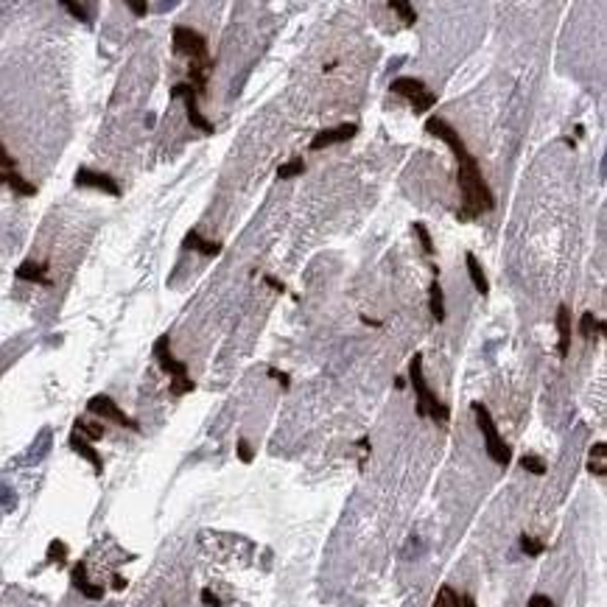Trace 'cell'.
<instances>
[{
  "mask_svg": "<svg viewBox=\"0 0 607 607\" xmlns=\"http://www.w3.org/2000/svg\"><path fill=\"white\" fill-rule=\"evenodd\" d=\"M459 171H456V182H459V193H462V207H459V219H476V215H484L496 207V196L482 173V165L473 154H465L456 160Z\"/></svg>",
  "mask_w": 607,
  "mask_h": 607,
  "instance_id": "6da1fadb",
  "label": "cell"
},
{
  "mask_svg": "<svg viewBox=\"0 0 607 607\" xmlns=\"http://www.w3.org/2000/svg\"><path fill=\"white\" fill-rule=\"evenodd\" d=\"M409 381H412V389H414V398H417V414L420 417H428L440 425H448L451 420V406L443 403L437 395L431 392V386L425 381V372H423V356L414 353L412 364H409Z\"/></svg>",
  "mask_w": 607,
  "mask_h": 607,
  "instance_id": "7a4b0ae2",
  "label": "cell"
},
{
  "mask_svg": "<svg viewBox=\"0 0 607 607\" xmlns=\"http://www.w3.org/2000/svg\"><path fill=\"white\" fill-rule=\"evenodd\" d=\"M154 359H157V364L168 372V378H171V395L173 398H182V395H191L193 389H196V383H193V378H191V372H188V364L185 361H180V359H173V353H171V336L168 333H162L157 341H154Z\"/></svg>",
  "mask_w": 607,
  "mask_h": 607,
  "instance_id": "3957f363",
  "label": "cell"
},
{
  "mask_svg": "<svg viewBox=\"0 0 607 607\" xmlns=\"http://www.w3.org/2000/svg\"><path fill=\"white\" fill-rule=\"evenodd\" d=\"M470 412H473V417H476V425H479V431H482V437H484V448H487V456L496 462V465H501V467H507L509 462H512V448L504 443V437L498 434V425H496V420H493V414H490V409L484 406V403H479V401H473L470 403Z\"/></svg>",
  "mask_w": 607,
  "mask_h": 607,
  "instance_id": "277c9868",
  "label": "cell"
},
{
  "mask_svg": "<svg viewBox=\"0 0 607 607\" xmlns=\"http://www.w3.org/2000/svg\"><path fill=\"white\" fill-rule=\"evenodd\" d=\"M171 45L173 54L188 56V65H213L210 59V48H207V36L191 25H177L171 31Z\"/></svg>",
  "mask_w": 607,
  "mask_h": 607,
  "instance_id": "5b68a950",
  "label": "cell"
},
{
  "mask_svg": "<svg viewBox=\"0 0 607 607\" xmlns=\"http://www.w3.org/2000/svg\"><path fill=\"white\" fill-rule=\"evenodd\" d=\"M389 90H392L395 96H401V98H406V101H412V107H414L417 115L428 112L434 104H437V96L428 90L425 81L412 78V76H398L392 84H389Z\"/></svg>",
  "mask_w": 607,
  "mask_h": 607,
  "instance_id": "8992f818",
  "label": "cell"
},
{
  "mask_svg": "<svg viewBox=\"0 0 607 607\" xmlns=\"http://www.w3.org/2000/svg\"><path fill=\"white\" fill-rule=\"evenodd\" d=\"M171 98H185V115H188V123L193 126V129H199V132H204V135H213V123L202 115V109H199V93L193 90V87L188 84V81H180V84H173L171 87Z\"/></svg>",
  "mask_w": 607,
  "mask_h": 607,
  "instance_id": "52a82bcc",
  "label": "cell"
},
{
  "mask_svg": "<svg viewBox=\"0 0 607 607\" xmlns=\"http://www.w3.org/2000/svg\"><path fill=\"white\" fill-rule=\"evenodd\" d=\"M87 412L96 414V417H104V420H109V423H115V425H120V428L140 431V423L129 417V414H126V412H123L109 395H93L90 401H87Z\"/></svg>",
  "mask_w": 607,
  "mask_h": 607,
  "instance_id": "ba28073f",
  "label": "cell"
},
{
  "mask_svg": "<svg viewBox=\"0 0 607 607\" xmlns=\"http://www.w3.org/2000/svg\"><path fill=\"white\" fill-rule=\"evenodd\" d=\"M425 132H428V135H434L437 140H443V143H445V146L454 151V157H456V160H459V157H465V154H470V151H467V146H465V140L459 138V132H456V129H454V126H451L445 118H437V115L428 118V120H425Z\"/></svg>",
  "mask_w": 607,
  "mask_h": 607,
  "instance_id": "9c48e42d",
  "label": "cell"
},
{
  "mask_svg": "<svg viewBox=\"0 0 607 607\" xmlns=\"http://www.w3.org/2000/svg\"><path fill=\"white\" fill-rule=\"evenodd\" d=\"M359 135V123H339V126H330V129H322L311 138V151H322V149H330V146H339V143H347L350 138Z\"/></svg>",
  "mask_w": 607,
  "mask_h": 607,
  "instance_id": "30bf717a",
  "label": "cell"
},
{
  "mask_svg": "<svg viewBox=\"0 0 607 607\" xmlns=\"http://www.w3.org/2000/svg\"><path fill=\"white\" fill-rule=\"evenodd\" d=\"M73 182H76V188H96L107 196H120V185L109 177V173H101V171H93V168H78Z\"/></svg>",
  "mask_w": 607,
  "mask_h": 607,
  "instance_id": "8fae6325",
  "label": "cell"
},
{
  "mask_svg": "<svg viewBox=\"0 0 607 607\" xmlns=\"http://www.w3.org/2000/svg\"><path fill=\"white\" fill-rule=\"evenodd\" d=\"M557 353L560 359H568V350H571V308L562 302L557 306Z\"/></svg>",
  "mask_w": 607,
  "mask_h": 607,
  "instance_id": "7c38bea8",
  "label": "cell"
},
{
  "mask_svg": "<svg viewBox=\"0 0 607 607\" xmlns=\"http://www.w3.org/2000/svg\"><path fill=\"white\" fill-rule=\"evenodd\" d=\"M70 582H73V588H76L84 599H93V601H101V599H104V588H101V585H93L90 579H87V566H84V562H76V566H73Z\"/></svg>",
  "mask_w": 607,
  "mask_h": 607,
  "instance_id": "4fadbf2b",
  "label": "cell"
},
{
  "mask_svg": "<svg viewBox=\"0 0 607 607\" xmlns=\"http://www.w3.org/2000/svg\"><path fill=\"white\" fill-rule=\"evenodd\" d=\"M67 445H70V451H76L78 456H84L87 462H90L96 473H104V459H101V454L93 448V443H90V440H84L81 434H76V431H73V434H70V440H67Z\"/></svg>",
  "mask_w": 607,
  "mask_h": 607,
  "instance_id": "5bb4252c",
  "label": "cell"
},
{
  "mask_svg": "<svg viewBox=\"0 0 607 607\" xmlns=\"http://www.w3.org/2000/svg\"><path fill=\"white\" fill-rule=\"evenodd\" d=\"M17 280H25V283H36V286H51V277H48V264H36V260H25V264L17 266L14 272Z\"/></svg>",
  "mask_w": 607,
  "mask_h": 607,
  "instance_id": "9a60e30c",
  "label": "cell"
},
{
  "mask_svg": "<svg viewBox=\"0 0 607 607\" xmlns=\"http://www.w3.org/2000/svg\"><path fill=\"white\" fill-rule=\"evenodd\" d=\"M434 607H476V601H473V596L459 593L451 585H443L437 590V599H434Z\"/></svg>",
  "mask_w": 607,
  "mask_h": 607,
  "instance_id": "2e32d148",
  "label": "cell"
},
{
  "mask_svg": "<svg viewBox=\"0 0 607 607\" xmlns=\"http://www.w3.org/2000/svg\"><path fill=\"white\" fill-rule=\"evenodd\" d=\"M182 246H185V249H193V252H199V255H207V257L222 255V249H224V244H219V241H207V238H202L196 230H191V233L185 235Z\"/></svg>",
  "mask_w": 607,
  "mask_h": 607,
  "instance_id": "e0dca14e",
  "label": "cell"
},
{
  "mask_svg": "<svg viewBox=\"0 0 607 607\" xmlns=\"http://www.w3.org/2000/svg\"><path fill=\"white\" fill-rule=\"evenodd\" d=\"M465 264H467V275H470V280H473V288L479 291L482 297H487V294H490V283H487V275H484V269H482V264H479V257H476L473 252H467V255H465Z\"/></svg>",
  "mask_w": 607,
  "mask_h": 607,
  "instance_id": "ac0fdd59",
  "label": "cell"
},
{
  "mask_svg": "<svg viewBox=\"0 0 607 607\" xmlns=\"http://www.w3.org/2000/svg\"><path fill=\"white\" fill-rule=\"evenodd\" d=\"M0 182L9 185L17 196H34V193H36V185L28 182L20 171H0Z\"/></svg>",
  "mask_w": 607,
  "mask_h": 607,
  "instance_id": "d6986e66",
  "label": "cell"
},
{
  "mask_svg": "<svg viewBox=\"0 0 607 607\" xmlns=\"http://www.w3.org/2000/svg\"><path fill=\"white\" fill-rule=\"evenodd\" d=\"M51 428H42L39 431V437L34 440V445L28 448V454H25V465H36V462H42L48 456V451H51Z\"/></svg>",
  "mask_w": 607,
  "mask_h": 607,
  "instance_id": "ffe728a7",
  "label": "cell"
},
{
  "mask_svg": "<svg viewBox=\"0 0 607 607\" xmlns=\"http://www.w3.org/2000/svg\"><path fill=\"white\" fill-rule=\"evenodd\" d=\"M588 470L596 476V479H604V476H607V445H604V443H596V445L590 448Z\"/></svg>",
  "mask_w": 607,
  "mask_h": 607,
  "instance_id": "44dd1931",
  "label": "cell"
},
{
  "mask_svg": "<svg viewBox=\"0 0 607 607\" xmlns=\"http://www.w3.org/2000/svg\"><path fill=\"white\" fill-rule=\"evenodd\" d=\"M428 302H431V317L437 319V322H443V319H445V294H443V283H440L437 277H434V283H431Z\"/></svg>",
  "mask_w": 607,
  "mask_h": 607,
  "instance_id": "7402d4cb",
  "label": "cell"
},
{
  "mask_svg": "<svg viewBox=\"0 0 607 607\" xmlns=\"http://www.w3.org/2000/svg\"><path fill=\"white\" fill-rule=\"evenodd\" d=\"M73 431L81 434V437L90 440V443H96V440L104 437V425H101V423H90V420H84V417L76 420V428H73Z\"/></svg>",
  "mask_w": 607,
  "mask_h": 607,
  "instance_id": "603a6c76",
  "label": "cell"
},
{
  "mask_svg": "<svg viewBox=\"0 0 607 607\" xmlns=\"http://www.w3.org/2000/svg\"><path fill=\"white\" fill-rule=\"evenodd\" d=\"M579 333H582L585 339H590L593 333H599V336H601V333H604V322H601L599 317H593L590 311H585V314H582V319H579Z\"/></svg>",
  "mask_w": 607,
  "mask_h": 607,
  "instance_id": "cb8c5ba5",
  "label": "cell"
},
{
  "mask_svg": "<svg viewBox=\"0 0 607 607\" xmlns=\"http://www.w3.org/2000/svg\"><path fill=\"white\" fill-rule=\"evenodd\" d=\"M389 12H398V17L406 23V25H414L417 23V12H414V6L412 3H403V0H389Z\"/></svg>",
  "mask_w": 607,
  "mask_h": 607,
  "instance_id": "d4e9b609",
  "label": "cell"
},
{
  "mask_svg": "<svg viewBox=\"0 0 607 607\" xmlns=\"http://www.w3.org/2000/svg\"><path fill=\"white\" fill-rule=\"evenodd\" d=\"M299 173H306V160H302V157H297V160H291V162L277 168L280 180H291V177H299Z\"/></svg>",
  "mask_w": 607,
  "mask_h": 607,
  "instance_id": "484cf974",
  "label": "cell"
},
{
  "mask_svg": "<svg viewBox=\"0 0 607 607\" xmlns=\"http://www.w3.org/2000/svg\"><path fill=\"white\" fill-rule=\"evenodd\" d=\"M62 9L70 12L81 23H93V14H90V6H87V3H70V0H62Z\"/></svg>",
  "mask_w": 607,
  "mask_h": 607,
  "instance_id": "4316f807",
  "label": "cell"
},
{
  "mask_svg": "<svg viewBox=\"0 0 607 607\" xmlns=\"http://www.w3.org/2000/svg\"><path fill=\"white\" fill-rule=\"evenodd\" d=\"M520 467L529 470V473H535V476H546V462H543L540 456H535V454H524V456H520Z\"/></svg>",
  "mask_w": 607,
  "mask_h": 607,
  "instance_id": "83f0119b",
  "label": "cell"
},
{
  "mask_svg": "<svg viewBox=\"0 0 607 607\" xmlns=\"http://www.w3.org/2000/svg\"><path fill=\"white\" fill-rule=\"evenodd\" d=\"M520 549H524V554H529V557H540L546 551V543H540L532 535H520Z\"/></svg>",
  "mask_w": 607,
  "mask_h": 607,
  "instance_id": "f1b7e54d",
  "label": "cell"
},
{
  "mask_svg": "<svg viewBox=\"0 0 607 607\" xmlns=\"http://www.w3.org/2000/svg\"><path fill=\"white\" fill-rule=\"evenodd\" d=\"M414 235L420 238V246H423V252L425 255H434V241H431V233H428V227L423 224V222H414Z\"/></svg>",
  "mask_w": 607,
  "mask_h": 607,
  "instance_id": "f546056e",
  "label": "cell"
},
{
  "mask_svg": "<svg viewBox=\"0 0 607 607\" xmlns=\"http://www.w3.org/2000/svg\"><path fill=\"white\" fill-rule=\"evenodd\" d=\"M0 507H3L6 512H12L17 507V493L9 484H3V482H0Z\"/></svg>",
  "mask_w": 607,
  "mask_h": 607,
  "instance_id": "4dcf8cb0",
  "label": "cell"
},
{
  "mask_svg": "<svg viewBox=\"0 0 607 607\" xmlns=\"http://www.w3.org/2000/svg\"><path fill=\"white\" fill-rule=\"evenodd\" d=\"M65 554H67V546H65L62 540H54V543L48 546V560H51V562H65Z\"/></svg>",
  "mask_w": 607,
  "mask_h": 607,
  "instance_id": "1f68e13d",
  "label": "cell"
},
{
  "mask_svg": "<svg viewBox=\"0 0 607 607\" xmlns=\"http://www.w3.org/2000/svg\"><path fill=\"white\" fill-rule=\"evenodd\" d=\"M0 171H17V160L9 154L3 143H0Z\"/></svg>",
  "mask_w": 607,
  "mask_h": 607,
  "instance_id": "d6a6232c",
  "label": "cell"
},
{
  "mask_svg": "<svg viewBox=\"0 0 607 607\" xmlns=\"http://www.w3.org/2000/svg\"><path fill=\"white\" fill-rule=\"evenodd\" d=\"M235 448H238V459H241L244 465H249V462H252V456H255V451H252V445H249V440H244V437H241Z\"/></svg>",
  "mask_w": 607,
  "mask_h": 607,
  "instance_id": "836d02e7",
  "label": "cell"
},
{
  "mask_svg": "<svg viewBox=\"0 0 607 607\" xmlns=\"http://www.w3.org/2000/svg\"><path fill=\"white\" fill-rule=\"evenodd\" d=\"M126 9L135 12L138 17H146V14H149V3H146V0H126Z\"/></svg>",
  "mask_w": 607,
  "mask_h": 607,
  "instance_id": "e575fe53",
  "label": "cell"
},
{
  "mask_svg": "<svg viewBox=\"0 0 607 607\" xmlns=\"http://www.w3.org/2000/svg\"><path fill=\"white\" fill-rule=\"evenodd\" d=\"M526 607H554V601L549 599V596H543V593H535L532 599H529V604Z\"/></svg>",
  "mask_w": 607,
  "mask_h": 607,
  "instance_id": "d590c367",
  "label": "cell"
},
{
  "mask_svg": "<svg viewBox=\"0 0 607 607\" xmlns=\"http://www.w3.org/2000/svg\"><path fill=\"white\" fill-rule=\"evenodd\" d=\"M202 601H204L207 607H222V599H219V596H215L213 590H207V588L202 590Z\"/></svg>",
  "mask_w": 607,
  "mask_h": 607,
  "instance_id": "8d00e7d4",
  "label": "cell"
},
{
  "mask_svg": "<svg viewBox=\"0 0 607 607\" xmlns=\"http://www.w3.org/2000/svg\"><path fill=\"white\" fill-rule=\"evenodd\" d=\"M269 375H272L275 381H280V386H283V389H288V386H291V381H288V375H286V372H280L277 367H269Z\"/></svg>",
  "mask_w": 607,
  "mask_h": 607,
  "instance_id": "74e56055",
  "label": "cell"
},
{
  "mask_svg": "<svg viewBox=\"0 0 607 607\" xmlns=\"http://www.w3.org/2000/svg\"><path fill=\"white\" fill-rule=\"evenodd\" d=\"M266 283H269V286H272V288H275V291H280V294H283V291H286V286H283V283H280V280H277V277H272V275H266Z\"/></svg>",
  "mask_w": 607,
  "mask_h": 607,
  "instance_id": "f35d334b",
  "label": "cell"
},
{
  "mask_svg": "<svg viewBox=\"0 0 607 607\" xmlns=\"http://www.w3.org/2000/svg\"><path fill=\"white\" fill-rule=\"evenodd\" d=\"M361 322H364V325H370V328H381V325H383V322H381V319H370V317H367V314H364V317H361Z\"/></svg>",
  "mask_w": 607,
  "mask_h": 607,
  "instance_id": "ab89813d",
  "label": "cell"
}]
</instances>
